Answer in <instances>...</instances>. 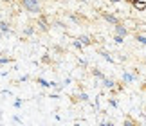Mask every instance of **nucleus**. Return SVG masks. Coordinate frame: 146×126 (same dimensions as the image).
<instances>
[{"mask_svg":"<svg viewBox=\"0 0 146 126\" xmlns=\"http://www.w3.org/2000/svg\"><path fill=\"white\" fill-rule=\"evenodd\" d=\"M33 32H35V27H33V25H29V27H25V29H24V34H25V36H31Z\"/></svg>","mask_w":146,"mask_h":126,"instance_id":"nucleus-9","label":"nucleus"},{"mask_svg":"<svg viewBox=\"0 0 146 126\" xmlns=\"http://www.w3.org/2000/svg\"><path fill=\"white\" fill-rule=\"evenodd\" d=\"M101 16L108 22V24H112V25H115V24H119V18L117 16H114V15H110V13H101Z\"/></svg>","mask_w":146,"mask_h":126,"instance_id":"nucleus-3","label":"nucleus"},{"mask_svg":"<svg viewBox=\"0 0 146 126\" xmlns=\"http://www.w3.org/2000/svg\"><path fill=\"white\" fill-rule=\"evenodd\" d=\"M114 27H115V34H121V36H126V34H128V31H126V27H123L121 24H115Z\"/></svg>","mask_w":146,"mask_h":126,"instance_id":"nucleus-4","label":"nucleus"},{"mask_svg":"<svg viewBox=\"0 0 146 126\" xmlns=\"http://www.w3.org/2000/svg\"><path fill=\"white\" fill-rule=\"evenodd\" d=\"M103 85H105L106 88H114V87H115L114 79H110V78H103Z\"/></svg>","mask_w":146,"mask_h":126,"instance_id":"nucleus-8","label":"nucleus"},{"mask_svg":"<svg viewBox=\"0 0 146 126\" xmlns=\"http://www.w3.org/2000/svg\"><path fill=\"white\" fill-rule=\"evenodd\" d=\"M133 7H135L137 11H144V9H146V2H141V0H135V2H133Z\"/></svg>","mask_w":146,"mask_h":126,"instance_id":"nucleus-6","label":"nucleus"},{"mask_svg":"<svg viewBox=\"0 0 146 126\" xmlns=\"http://www.w3.org/2000/svg\"><path fill=\"white\" fill-rule=\"evenodd\" d=\"M123 38H125V36H121V34H115V36H114V42H115V43H123Z\"/></svg>","mask_w":146,"mask_h":126,"instance_id":"nucleus-14","label":"nucleus"},{"mask_svg":"<svg viewBox=\"0 0 146 126\" xmlns=\"http://www.w3.org/2000/svg\"><path fill=\"white\" fill-rule=\"evenodd\" d=\"M99 54H101V56H103V58H105V60H108L110 63H112V61H114V58H112V56H110L108 52H105V50H101V52H99Z\"/></svg>","mask_w":146,"mask_h":126,"instance_id":"nucleus-11","label":"nucleus"},{"mask_svg":"<svg viewBox=\"0 0 146 126\" xmlns=\"http://www.w3.org/2000/svg\"><path fill=\"white\" fill-rule=\"evenodd\" d=\"M9 61H13L11 58H0V63H9Z\"/></svg>","mask_w":146,"mask_h":126,"instance_id":"nucleus-18","label":"nucleus"},{"mask_svg":"<svg viewBox=\"0 0 146 126\" xmlns=\"http://www.w3.org/2000/svg\"><path fill=\"white\" fill-rule=\"evenodd\" d=\"M20 106H22V101L16 99V101H15V108H20Z\"/></svg>","mask_w":146,"mask_h":126,"instance_id":"nucleus-19","label":"nucleus"},{"mask_svg":"<svg viewBox=\"0 0 146 126\" xmlns=\"http://www.w3.org/2000/svg\"><path fill=\"white\" fill-rule=\"evenodd\" d=\"M78 65H81V67H87V61H85V60H80V61H78Z\"/></svg>","mask_w":146,"mask_h":126,"instance_id":"nucleus-20","label":"nucleus"},{"mask_svg":"<svg viewBox=\"0 0 146 126\" xmlns=\"http://www.w3.org/2000/svg\"><path fill=\"white\" fill-rule=\"evenodd\" d=\"M36 25H38V29L43 31V32H47L49 31V22L45 16H38V20H36Z\"/></svg>","mask_w":146,"mask_h":126,"instance_id":"nucleus-2","label":"nucleus"},{"mask_svg":"<svg viewBox=\"0 0 146 126\" xmlns=\"http://www.w3.org/2000/svg\"><path fill=\"white\" fill-rule=\"evenodd\" d=\"M92 74H94L96 78H99V79H103V78H105V76H103V72H101V70H98V68H94V70H92Z\"/></svg>","mask_w":146,"mask_h":126,"instance_id":"nucleus-12","label":"nucleus"},{"mask_svg":"<svg viewBox=\"0 0 146 126\" xmlns=\"http://www.w3.org/2000/svg\"><path fill=\"white\" fill-rule=\"evenodd\" d=\"M72 45H74L76 49H80V50L83 49V43H81V42H78V40H74V42H72Z\"/></svg>","mask_w":146,"mask_h":126,"instance_id":"nucleus-15","label":"nucleus"},{"mask_svg":"<svg viewBox=\"0 0 146 126\" xmlns=\"http://www.w3.org/2000/svg\"><path fill=\"white\" fill-rule=\"evenodd\" d=\"M108 2H114V4H117V2H121V0H108Z\"/></svg>","mask_w":146,"mask_h":126,"instance_id":"nucleus-21","label":"nucleus"},{"mask_svg":"<svg viewBox=\"0 0 146 126\" xmlns=\"http://www.w3.org/2000/svg\"><path fill=\"white\" fill-rule=\"evenodd\" d=\"M22 5H24V9L29 11V13H36V15L42 13V7H40V2H38V0H22Z\"/></svg>","mask_w":146,"mask_h":126,"instance_id":"nucleus-1","label":"nucleus"},{"mask_svg":"<svg viewBox=\"0 0 146 126\" xmlns=\"http://www.w3.org/2000/svg\"><path fill=\"white\" fill-rule=\"evenodd\" d=\"M133 79H135L133 74H128V72L123 74V81H125V83H133Z\"/></svg>","mask_w":146,"mask_h":126,"instance_id":"nucleus-7","label":"nucleus"},{"mask_svg":"<svg viewBox=\"0 0 146 126\" xmlns=\"http://www.w3.org/2000/svg\"><path fill=\"white\" fill-rule=\"evenodd\" d=\"M0 31H2V32H9V25L5 24V22H0Z\"/></svg>","mask_w":146,"mask_h":126,"instance_id":"nucleus-10","label":"nucleus"},{"mask_svg":"<svg viewBox=\"0 0 146 126\" xmlns=\"http://www.w3.org/2000/svg\"><path fill=\"white\" fill-rule=\"evenodd\" d=\"M80 99L87 103V101H88V95H87V94H80Z\"/></svg>","mask_w":146,"mask_h":126,"instance_id":"nucleus-16","label":"nucleus"},{"mask_svg":"<svg viewBox=\"0 0 146 126\" xmlns=\"http://www.w3.org/2000/svg\"><path fill=\"white\" fill-rule=\"evenodd\" d=\"M42 61H43V63H49V61H50V58H49V54H43V58H42Z\"/></svg>","mask_w":146,"mask_h":126,"instance_id":"nucleus-17","label":"nucleus"},{"mask_svg":"<svg viewBox=\"0 0 146 126\" xmlns=\"http://www.w3.org/2000/svg\"><path fill=\"white\" fill-rule=\"evenodd\" d=\"M78 40H80L83 45H90V43H92V38H90V36H87V34H81V36L78 38Z\"/></svg>","mask_w":146,"mask_h":126,"instance_id":"nucleus-5","label":"nucleus"},{"mask_svg":"<svg viewBox=\"0 0 146 126\" xmlns=\"http://www.w3.org/2000/svg\"><path fill=\"white\" fill-rule=\"evenodd\" d=\"M135 40H137L139 43H143V45H146V36H141V34H137V36H135Z\"/></svg>","mask_w":146,"mask_h":126,"instance_id":"nucleus-13","label":"nucleus"}]
</instances>
